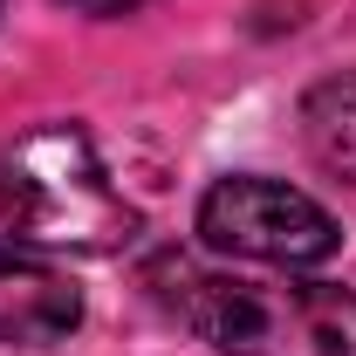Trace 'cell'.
<instances>
[{
	"label": "cell",
	"instance_id": "cell-1",
	"mask_svg": "<svg viewBox=\"0 0 356 356\" xmlns=\"http://www.w3.org/2000/svg\"><path fill=\"white\" fill-rule=\"evenodd\" d=\"M144 288L158 295L165 315L199 329L226 356H356V295L336 281L254 288L206 274L185 254H165L144 267Z\"/></svg>",
	"mask_w": 356,
	"mask_h": 356
},
{
	"label": "cell",
	"instance_id": "cell-2",
	"mask_svg": "<svg viewBox=\"0 0 356 356\" xmlns=\"http://www.w3.org/2000/svg\"><path fill=\"white\" fill-rule=\"evenodd\" d=\"M7 158H14L21 199H28V240L76 247V254H110L131 240L137 213L124 206V192L110 185V172L96 165V151L76 124H42Z\"/></svg>",
	"mask_w": 356,
	"mask_h": 356
},
{
	"label": "cell",
	"instance_id": "cell-3",
	"mask_svg": "<svg viewBox=\"0 0 356 356\" xmlns=\"http://www.w3.org/2000/svg\"><path fill=\"white\" fill-rule=\"evenodd\" d=\"M199 233L213 254H233V261H261V267H322L343 233L336 220L315 206L309 192L281 185V178H220L206 199H199Z\"/></svg>",
	"mask_w": 356,
	"mask_h": 356
},
{
	"label": "cell",
	"instance_id": "cell-4",
	"mask_svg": "<svg viewBox=\"0 0 356 356\" xmlns=\"http://www.w3.org/2000/svg\"><path fill=\"white\" fill-rule=\"evenodd\" d=\"M83 322V288L62 267L0 247V350H48L76 336Z\"/></svg>",
	"mask_w": 356,
	"mask_h": 356
},
{
	"label": "cell",
	"instance_id": "cell-5",
	"mask_svg": "<svg viewBox=\"0 0 356 356\" xmlns=\"http://www.w3.org/2000/svg\"><path fill=\"white\" fill-rule=\"evenodd\" d=\"M302 144L329 178L356 185V69L329 76L302 96Z\"/></svg>",
	"mask_w": 356,
	"mask_h": 356
},
{
	"label": "cell",
	"instance_id": "cell-6",
	"mask_svg": "<svg viewBox=\"0 0 356 356\" xmlns=\"http://www.w3.org/2000/svg\"><path fill=\"white\" fill-rule=\"evenodd\" d=\"M28 240V199H21V178H14V158L0 151V247Z\"/></svg>",
	"mask_w": 356,
	"mask_h": 356
},
{
	"label": "cell",
	"instance_id": "cell-7",
	"mask_svg": "<svg viewBox=\"0 0 356 356\" xmlns=\"http://www.w3.org/2000/svg\"><path fill=\"white\" fill-rule=\"evenodd\" d=\"M76 14H89V21H110V14H131V7H144V0H69Z\"/></svg>",
	"mask_w": 356,
	"mask_h": 356
}]
</instances>
